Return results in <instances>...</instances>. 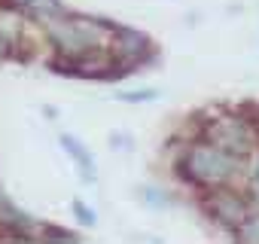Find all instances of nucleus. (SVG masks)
<instances>
[{"label": "nucleus", "instance_id": "obj_13", "mask_svg": "<svg viewBox=\"0 0 259 244\" xmlns=\"http://www.w3.org/2000/svg\"><path fill=\"white\" fill-rule=\"evenodd\" d=\"M46 235H49V238H64V241H73V238H76L73 232H61V229H49Z\"/></svg>", "mask_w": 259, "mask_h": 244}, {"label": "nucleus", "instance_id": "obj_8", "mask_svg": "<svg viewBox=\"0 0 259 244\" xmlns=\"http://www.w3.org/2000/svg\"><path fill=\"white\" fill-rule=\"evenodd\" d=\"M232 235L238 238V241H256L259 244V217H244L235 229H232Z\"/></svg>", "mask_w": 259, "mask_h": 244}, {"label": "nucleus", "instance_id": "obj_1", "mask_svg": "<svg viewBox=\"0 0 259 244\" xmlns=\"http://www.w3.org/2000/svg\"><path fill=\"white\" fill-rule=\"evenodd\" d=\"M177 171L183 180L213 189V186H226L232 180V174L238 171V156H232L229 150H223L210 141H198V144L186 147L183 159L177 162Z\"/></svg>", "mask_w": 259, "mask_h": 244}, {"label": "nucleus", "instance_id": "obj_9", "mask_svg": "<svg viewBox=\"0 0 259 244\" xmlns=\"http://www.w3.org/2000/svg\"><path fill=\"white\" fill-rule=\"evenodd\" d=\"M159 98V89H135V92H119V101L125 104H147V101H156Z\"/></svg>", "mask_w": 259, "mask_h": 244}, {"label": "nucleus", "instance_id": "obj_4", "mask_svg": "<svg viewBox=\"0 0 259 244\" xmlns=\"http://www.w3.org/2000/svg\"><path fill=\"white\" fill-rule=\"evenodd\" d=\"M204 211L210 214L213 223H220V226H226V229H235V226L250 214V205H247V198L229 192L226 186H213V192L204 198Z\"/></svg>", "mask_w": 259, "mask_h": 244}, {"label": "nucleus", "instance_id": "obj_12", "mask_svg": "<svg viewBox=\"0 0 259 244\" xmlns=\"http://www.w3.org/2000/svg\"><path fill=\"white\" fill-rule=\"evenodd\" d=\"M110 144H113L116 150H132V147H135L132 135H122V132H113V135H110Z\"/></svg>", "mask_w": 259, "mask_h": 244}, {"label": "nucleus", "instance_id": "obj_3", "mask_svg": "<svg viewBox=\"0 0 259 244\" xmlns=\"http://www.w3.org/2000/svg\"><path fill=\"white\" fill-rule=\"evenodd\" d=\"M207 141L210 144H217V147H223V150H229L232 156H247L250 150H253V132H250V122H244V119H217L213 126L207 129Z\"/></svg>", "mask_w": 259, "mask_h": 244}, {"label": "nucleus", "instance_id": "obj_11", "mask_svg": "<svg viewBox=\"0 0 259 244\" xmlns=\"http://www.w3.org/2000/svg\"><path fill=\"white\" fill-rule=\"evenodd\" d=\"M70 208H73V214H76V220H79V223H85V226H95V223H98V214H95L92 208H85L82 201H73Z\"/></svg>", "mask_w": 259, "mask_h": 244}, {"label": "nucleus", "instance_id": "obj_14", "mask_svg": "<svg viewBox=\"0 0 259 244\" xmlns=\"http://www.w3.org/2000/svg\"><path fill=\"white\" fill-rule=\"evenodd\" d=\"M247 186H250V198H253V201H256V208H259V180H253V177H250V183H247Z\"/></svg>", "mask_w": 259, "mask_h": 244}, {"label": "nucleus", "instance_id": "obj_15", "mask_svg": "<svg viewBox=\"0 0 259 244\" xmlns=\"http://www.w3.org/2000/svg\"><path fill=\"white\" fill-rule=\"evenodd\" d=\"M250 177L253 180H259V153L253 156V162H250Z\"/></svg>", "mask_w": 259, "mask_h": 244}, {"label": "nucleus", "instance_id": "obj_7", "mask_svg": "<svg viewBox=\"0 0 259 244\" xmlns=\"http://www.w3.org/2000/svg\"><path fill=\"white\" fill-rule=\"evenodd\" d=\"M138 195H141V201H144L147 208H156V211H165V208L174 205V198H171L165 189H159V186H141Z\"/></svg>", "mask_w": 259, "mask_h": 244}, {"label": "nucleus", "instance_id": "obj_6", "mask_svg": "<svg viewBox=\"0 0 259 244\" xmlns=\"http://www.w3.org/2000/svg\"><path fill=\"white\" fill-rule=\"evenodd\" d=\"M61 147L67 150V156L79 165V171H82V180L85 183H95V159H92V153L73 138V135H61Z\"/></svg>", "mask_w": 259, "mask_h": 244}, {"label": "nucleus", "instance_id": "obj_10", "mask_svg": "<svg viewBox=\"0 0 259 244\" xmlns=\"http://www.w3.org/2000/svg\"><path fill=\"white\" fill-rule=\"evenodd\" d=\"M19 4H25V7H31V10H37V13H49V16L61 13L58 0H19Z\"/></svg>", "mask_w": 259, "mask_h": 244}, {"label": "nucleus", "instance_id": "obj_2", "mask_svg": "<svg viewBox=\"0 0 259 244\" xmlns=\"http://www.w3.org/2000/svg\"><path fill=\"white\" fill-rule=\"evenodd\" d=\"M113 25L98 22V19H85V16H64L49 22V37L55 40V46L64 55H79L92 46H101L104 34H110Z\"/></svg>", "mask_w": 259, "mask_h": 244}, {"label": "nucleus", "instance_id": "obj_5", "mask_svg": "<svg viewBox=\"0 0 259 244\" xmlns=\"http://www.w3.org/2000/svg\"><path fill=\"white\" fill-rule=\"evenodd\" d=\"M113 49L122 58V64L128 67H138L150 49V37L135 31V28H113Z\"/></svg>", "mask_w": 259, "mask_h": 244}]
</instances>
